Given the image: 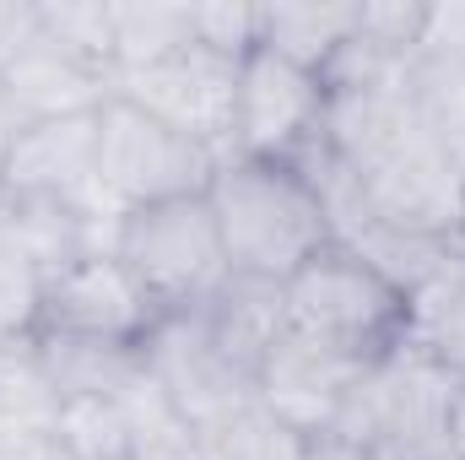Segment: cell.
Wrapping results in <instances>:
<instances>
[{
  "label": "cell",
  "instance_id": "obj_17",
  "mask_svg": "<svg viewBox=\"0 0 465 460\" xmlns=\"http://www.w3.org/2000/svg\"><path fill=\"white\" fill-rule=\"evenodd\" d=\"M60 401L65 395H109L119 401V390L146 368L141 346H114V342H76V336H33Z\"/></svg>",
  "mask_w": 465,
  "mask_h": 460
},
{
  "label": "cell",
  "instance_id": "obj_22",
  "mask_svg": "<svg viewBox=\"0 0 465 460\" xmlns=\"http://www.w3.org/2000/svg\"><path fill=\"white\" fill-rule=\"evenodd\" d=\"M217 460H314V439L292 434L287 423H276L260 401L232 423L228 434L212 439Z\"/></svg>",
  "mask_w": 465,
  "mask_h": 460
},
{
  "label": "cell",
  "instance_id": "obj_2",
  "mask_svg": "<svg viewBox=\"0 0 465 460\" xmlns=\"http://www.w3.org/2000/svg\"><path fill=\"white\" fill-rule=\"evenodd\" d=\"M455 379L411 342L362 368L325 439L373 460H450Z\"/></svg>",
  "mask_w": 465,
  "mask_h": 460
},
{
  "label": "cell",
  "instance_id": "obj_21",
  "mask_svg": "<svg viewBox=\"0 0 465 460\" xmlns=\"http://www.w3.org/2000/svg\"><path fill=\"white\" fill-rule=\"evenodd\" d=\"M54 445L71 460H124V412L109 395H65Z\"/></svg>",
  "mask_w": 465,
  "mask_h": 460
},
{
  "label": "cell",
  "instance_id": "obj_27",
  "mask_svg": "<svg viewBox=\"0 0 465 460\" xmlns=\"http://www.w3.org/2000/svg\"><path fill=\"white\" fill-rule=\"evenodd\" d=\"M0 460H60V445L54 439H11V445H0Z\"/></svg>",
  "mask_w": 465,
  "mask_h": 460
},
{
  "label": "cell",
  "instance_id": "obj_20",
  "mask_svg": "<svg viewBox=\"0 0 465 460\" xmlns=\"http://www.w3.org/2000/svg\"><path fill=\"white\" fill-rule=\"evenodd\" d=\"M38 38L60 55L114 76V5L98 0H38Z\"/></svg>",
  "mask_w": 465,
  "mask_h": 460
},
{
  "label": "cell",
  "instance_id": "obj_28",
  "mask_svg": "<svg viewBox=\"0 0 465 460\" xmlns=\"http://www.w3.org/2000/svg\"><path fill=\"white\" fill-rule=\"evenodd\" d=\"M450 460H465V385H455L450 401Z\"/></svg>",
  "mask_w": 465,
  "mask_h": 460
},
{
  "label": "cell",
  "instance_id": "obj_4",
  "mask_svg": "<svg viewBox=\"0 0 465 460\" xmlns=\"http://www.w3.org/2000/svg\"><path fill=\"white\" fill-rule=\"evenodd\" d=\"M114 255L124 260V271L146 287L157 315L206 309L232 276L228 249H223V228H217V212H212L206 190L124 212Z\"/></svg>",
  "mask_w": 465,
  "mask_h": 460
},
{
  "label": "cell",
  "instance_id": "obj_18",
  "mask_svg": "<svg viewBox=\"0 0 465 460\" xmlns=\"http://www.w3.org/2000/svg\"><path fill=\"white\" fill-rule=\"evenodd\" d=\"M60 390L33 342L0 346V445L11 439H54Z\"/></svg>",
  "mask_w": 465,
  "mask_h": 460
},
{
  "label": "cell",
  "instance_id": "obj_24",
  "mask_svg": "<svg viewBox=\"0 0 465 460\" xmlns=\"http://www.w3.org/2000/svg\"><path fill=\"white\" fill-rule=\"evenodd\" d=\"M190 22H195V44L243 60L260 38V5H190Z\"/></svg>",
  "mask_w": 465,
  "mask_h": 460
},
{
  "label": "cell",
  "instance_id": "obj_13",
  "mask_svg": "<svg viewBox=\"0 0 465 460\" xmlns=\"http://www.w3.org/2000/svg\"><path fill=\"white\" fill-rule=\"evenodd\" d=\"M217 346L232 363H243L249 374H260L265 352L287 336V298L282 282H260V276H228V287L201 309Z\"/></svg>",
  "mask_w": 465,
  "mask_h": 460
},
{
  "label": "cell",
  "instance_id": "obj_29",
  "mask_svg": "<svg viewBox=\"0 0 465 460\" xmlns=\"http://www.w3.org/2000/svg\"><path fill=\"white\" fill-rule=\"evenodd\" d=\"M460 244H465V201H460Z\"/></svg>",
  "mask_w": 465,
  "mask_h": 460
},
{
  "label": "cell",
  "instance_id": "obj_26",
  "mask_svg": "<svg viewBox=\"0 0 465 460\" xmlns=\"http://www.w3.org/2000/svg\"><path fill=\"white\" fill-rule=\"evenodd\" d=\"M38 44V0H0V76Z\"/></svg>",
  "mask_w": 465,
  "mask_h": 460
},
{
  "label": "cell",
  "instance_id": "obj_14",
  "mask_svg": "<svg viewBox=\"0 0 465 460\" xmlns=\"http://www.w3.org/2000/svg\"><path fill=\"white\" fill-rule=\"evenodd\" d=\"M124 412V460H212V439L163 395V385L141 368L119 390Z\"/></svg>",
  "mask_w": 465,
  "mask_h": 460
},
{
  "label": "cell",
  "instance_id": "obj_8",
  "mask_svg": "<svg viewBox=\"0 0 465 460\" xmlns=\"http://www.w3.org/2000/svg\"><path fill=\"white\" fill-rule=\"evenodd\" d=\"M157 304L146 287L124 271L119 255H82L44 276V304H38V336H76V342H114L146 346L157 325Z\"/></svg>",
  "mask_w": 465,
  "mask_h": 460
},
{
  "label": "cell",
  "instance_id": "obj_16",
  "mask_svg": "<svg viewBox=\"0 0 465 460\" xmlns=\"http://www.w3.org/2000/svg\"><path fill=\"white\" fill-rule=\"evenodd\" d=\"M406 342L465 385V255L406 298Z\"/></svg>",
  "mask_w": 465,
  "mask_h": 460
},
{
  "label": "cell",
  "instance_id": "obj_19",
  "mask_svg": "<svg viewBox=\"0 0 465 460\" xmlns=\"http://www.w3.org/2000/svg\"><path fill=\"white\" fill-rule=\"evenodd\" d=\"M195 44L190 5H114V76L173 60Z\"/></svg>",
  "mask_w": 465,
  "mask_h": 460
},
{
  "label": "cell",
  "instance_id": "obj_9",
  "mask_svg": "<svg viewBox=\"0 0 465 460\" xmlns=\"http://www.w3.org/2000/svg\"><path fill=\"white\" fill-rule=\"evenodd\" d=\"M114 98L135 104L141 115L173 125L179 135L212 146L217 157L232 152V98H238V60L190 44L163 65L114 76Z\"/></svg>",
  "mask_w": 465,
  "mask_h": 460
},
{
  "label": "cell",
  "instance_id": "obj_11",
  "mask_svg": "<svg viewBox=\"0 0 465 460\" xmlns=\"http://www.w3.org/2000/svg\"><path fill=\"white\" fill-rule=\"evenodd\" d=\"M362 368H368V363H351V357L331 352V346L303 342V336L287 331L282 342L265 352V363H260V374H254V401H260L276 423H287L292 434L325 439V434L336 428L341 406H347L351 385L362 379Z\"/></svg>",
  "mask_w": 465,
  "mask_h": 460
},
{
  "label": "cell",
  "instance_id": "obj_5",
  "mask_svg": "<svg viewBox=\"0 0 465 460\" xmlns=\"http://www.w3.org/2000/svg\"><path fill=\"white\" fill-rule=\"evenodd\" d=\"M217 152L179 135L173 125L141 115L135 104L109 98L98 109V185L119 212L173 201V195H201L217 174Z\"/></svg>",
  "mask_w": 465,
  "mask_h": 460
},
{
  "label": "cell",
  "instance_id": "obj_10",
  "mask_svg": "<svg viewBox=\"0 0 465 460\" xmlns=\"http://www.w3.org/2000/svg\"><path fill=\"white\" fill-rule=\"evenodd\" d=\"M0 195H54L98 217H124L98 185V115L27 125L0 163Z\"/></svg>",
  "mask_w": 465,
  "mask_h": 460
},
{
  "label": "cell",
  "instance_id": "obj_7",
  "mask_svg": "<svg viewBox=\"0 0 465 460\" xmlns=\"http://www.w3.org/2000/svg\"><path fill=\"white\" fill-rule=\"evenodd\" d=\"M325 104H331L325 76H314V71L254 44L238 60L232 152L265 157V163H298L325 130Z\"/></svg>",
  "mask_w": 465,
  "mask_h": 460
},
{
  "label": "cell",
  "instance_id": "obj_12",
  "mask_svg": "<svg viewBox=\"0 0 465 460\" xmlns=\"http://www.w3.org/2000/svg\"><path fill=\"white\" fill-rule=\"evenodd\" d=\"M5 98L16 104V115L27 125L38 119H71V115H98L114 98V76L98 65H82L71 55H60L54 44H33L5 76H0Z\"/></svg>",
  "mask_w": 465,
  "mask_h": 460
},
{
  "label": "cell",
  "instance_id": "obj_23",
  "mask_svg": "<svg viewBox=\"0 0 465 460\" xmlns=\"http://www.w3.org/2000/svg\"><path fill=\"white\" fill-rule=\"evenodd\" d=\"M417 98L433 119V130L465 157V60L417 65Z\"/></svg>",
  "mask_w": 465,
  "mask_h": 460
},
{
  "label": "cell",
  "instance_id": "obj_25",
  "mask_svg": "<svg viewBox=\"0 0 465 460\" xmlns=\"http://www.w3.org/2000/svg\"><path fill=\"white\" fill-rule=\"evenodd\" d=\"M444 60H465V0H439L422 11L417 65H444Z\"/></svg>",
  "mask_w": 465,
  "mask_h": 460
},
{
  "label": "cell",
  "instance_id": "obj_6",
  "mask_svg": "<svg viewBox=\"0 0 465 460\" xmlns=\"http://www.w3.org/2000/svg\"><path fill=\"white\" fill-rule=\"evenodd\" d=\"M146 374L163 385V395L206 434H228L232 423L254 406V374L243 363H232L217 346L212 325L201 309L190 315H163L146 336Z\"/></svg>",
  "mask_w": 465,
  "mask_h": 460
},
{
  "label": "cell",
  "instance_id": "obj_15",
  "mask_svg": "<svg viewBox=\"0 0 465 460\" xmlns=\"http://www.w3.org/2000/svg\"><path fill=\"white\" fill-rule=\"evenodd\" d=\"M362 5H260V49L325 76L357 33Z\"/></svg>",
  "mask_w": 465,
  "mask_h": 460
},
{
  "label": "cell",
  "instance_id": "obj_3",
  "mask_svg": "<svg viewBox=\"0 0 465 460\" xmlns=\"http://www.w3.org/2000/svg\"><path fill=\"white\" fill-rule=\"evenodd\" d=\"M282 298L292 336L331 346L351 363H379L406 342V293L347 244L320 249L292 282H282Z\"/></svg>",
  "mask_w": 465,
  "mask_h": 460
},
{
  "label": "cell",
  "instance_id": "obj_1",
  "mask_svg": "<svg viewBox=\"0 0 465 460\" xmlns=\"http://www.w3.org/2000/svg\"><path fill=\"white\" fill-rule=\"evenodd\" d=\"M206 201L217 212L232 276L292 282L320 249L336 244L325 195L298 163H265V157L228 152L206 185Z\"/></svg>",
  "mask_w": 465,
  "mask_h": 460
}]
</instances>
